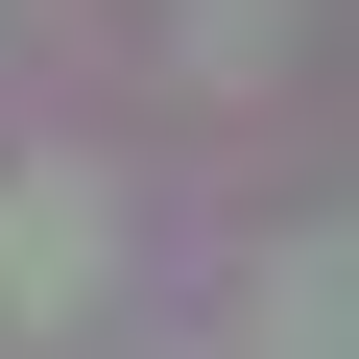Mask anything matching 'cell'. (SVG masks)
<instances>
[{
	"mask_svg": "<svg viewBox=\"0 0 359 359\" xmlns=\"http://www.w3.org/2000/svg\"><path fill=\"white\" fill-rule=\"evenodd\" d=\"M0 264H25V311H72V264H96V192H25V216H0Z\"/></svg>",
	"mask_w": 359,
	"mask_h": 359,
	"instance_id": "obj_1",
	"label": "cell"
},
{
	"mask_svg": "<svg viewBox=\"0 0 359 359\" xmlns=\"http://www.w3.org/2000/svg\"><path fill=\"white\" fill-rule=\"evenodd\" d=\"M287 335H311V359L359 335V240H311V264H287Z\"/></svg>",
	"mask_w": 359,
	"mask_h": 359,
	"instance_id": "obj_2",
	"label": "cell"
}]
</instances>
